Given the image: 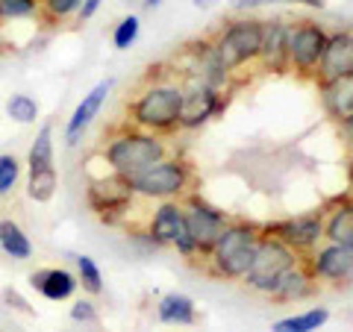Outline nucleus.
<instances>
[{"instance_id": "1", "label": "nucleus", "mask_w": 353, "mask_h": 332, "mask_svg": "<svg viewBox=\"0 0 353 332\" xmlns=\"http://www.w3.org/2000/svg\"><path fill=\"white\" fill-rule=\"evenodd\" d=\"M145 76V83L136 88V94L127 101L124 121L139 129L159 132V136H174L180 132V112H183V76L176 71H162Z\"/></svg>"}, {"instance_id": "2", "label": "nucleus", "mask_w": 353, "mask_h": 332, "mask_svg": "<svg viewBox=\"0 0 353 332\" xmlns=\"http://www.w3.org/2000/svg\"><path fill=\"white\" fill-rule=\"evenodd\" d=\"M171 141L168 136H159V132H148L139 129L132 124H118L112 132L106 136L103 147H101V159L109 171H115L121 176H136L150 165H157L159 159L171 156Z\"/></svg>"}, {"instance_id": "3", "label": "nucleus", "mask_w": 353, "mask_h": 332, "mask_svg": "<svg viewBox=\"0 0 353 332\" xmlns=\"http://www.w3.org/2000/svg\"><path fill=\"white\" fill-rule=\"evenodd\" d=\"M259 236H262L259 224H253L248 218H233L201 264L215 280L241 282V276L248 273L250 262H253V253H256Z\"/></svg>"}, {"instance_id": "4", "label": "nucleus", "mask_w": 353, "mask_h": 332, "mask_svg": "<svg viewBox=\"0 0 353 332\" xmlns=\"http://www.w3.org/2000/svg\"><path fill=\"white\" fill-rule=\"evenodd\" d=\"M194 165L185 156H165L157 165H150L141 174L130 176V188L139 200L159 203V200H183L194 191Z\"/></svg>"}, {"instance_id": "5", "label": "nucleus", "mask_w": 353, "mask_h": 332, "mask_svg": "<svg viewBox=\"0 0 353 332\" xmlns=\"http://www.w3.org/2000/svg\"><path fill=\"white\" fill-rule=\"evenodd\" d=\"M85 206L101 224L106 227H121L127 224V218L132 215L139 197L132 194L130 180L115 171H109L103 165L101 174H88L85 176Z\"/></svg>"}, {"instance_id": "6", "label": "nucleus", "mask_w": 353, "mask_h": 332, "mask_svg": "<svg viewBox=\"0 0 353 332\" xmlns=\"http://www.w3.org/2000/svg\"><path fill=\"white\" fill-rule=\"evenodd\" d=\"M262 27H265V21L250 18V15H239L233 21H227V24L209 39L218 62L233 76L239 71L256 65L259 48H262Z\"/></svg>"}, {"instance_id": "7", "label": "nucleus", "mask_w": 353, "mask_h": 332, "mask_svg": "<svg viewBox=\"0 0 353 332\" xmlns=\"http://www.w3.org/2000/svg\"><path fill=\"white\" fill-rule=\"evenodd\" d=\"M301 262H303V256H297V253L292 247H285L280 238L262 232L250 268H248L245 276H241V285L250 289L253 294L274 297V291H277L280 282L285 280V273H289L292 268H297Z\"/></svg>"}, {"instance_id": "8", "label": "nucleus", "mask_w": 353, "mask_h": 332, "mask_svg": "<svg viewBox=\"0 0 353 332\" xmlns=\"http://www.w3.org/2000/svg\"><path fill=\"white\" fill-rule=\"evenodd\" d=\"M27 197L32 203H50L59 191L57 171V141H53V124H41L36 138L27 150Z\"/></svg>"}, {"instance_id": "9", "label": "nucleus", "mask_w": 353, "mask_h": 332, "mask_svg": "<svg viewBox=\"0 0 353 332\" xmlns=\"http://www.w3.org/2000/svg\"><path fill=\"white\" fill-rule=\"evenodd\" d=\"M330 30L318 21H294L285 32V50H289V74L315 80L318 62L324 56Z\"/></svg>"}, {"instance_id": "10", "label": "nucleus", "mask_w": 353, "mask_h": 332, "mask_svg": "<svg viewBox=\"0 0 353 332\" xmlns=\"http://www.w3.org/2000/svg\"><path fill=\"white\" fill-rule=\"evenodd\" d=\"M183 215H185V229L197 247V262H203L209 256V250L215 247V241L221 238V232L230 224V212H224L212 200H206L203 194L189 191L183 197Z\"/></svg>"}, {"instance_id": "11", "label": "nucleus", "mask_w": 353, "mask_h": 332, "mask_svg": "<svg viewBox=\"0 0 353 332\" xmlns=\"http://www.w3.org/2000/svg\"><path fill=\"white\" fill-rule=\"evenodd\" d=\"M262 232L280 238L285 247H292L297 253V256H309V253L324 241V209L301 212V215H285L280 220L265 224Z\"/></svg>"}, {"instance_id": "12", "label": "nucleus", "mask_w": 353, "mask_h": 332, "mask_svg": "<svg viewBox=\"0 0 353 332\" xmlns=\"http://www.w3.org/2000/svg\"><path fill=\"white\" fill-rule=\"evenodd\" d=\"M185 94H183V112H180V129H201L209 121H215L224 115V109L230 103V97L224 88L206 85L201 80H183Z\"/></svg>"}, {"instance_id": "13", "label": "nucleus", "mask_w": 353, "mask_h": 332, "mask_svg": "<svg viewBox=\"0 0 353 332\" xmlns=\"http://www.w3.org/2000/svg\"><path fill=\"white\" fill-rule=\"evenodd\" d=\"M112 88H115V80H112V76H106V80H97L80 97V103L74 106V112L68 115V121H65V129H62L65 147H80V141L85 138V132L92 129L94 118L101 115V109L106 103V97L112 94Z\"/></svg>"}, {"instance_id": "14", "label": "nucleus", "mask_w": 353, "mask_h": 332, "mask_svg": "<svg viewBox=\"0 0 353 332\" xmlns=\"http://www.w3.org/2000/svg\"><path fill=\"white\" fill-rule=\"evenodd\" d=\"M303 264L315 276V282H327V285L353 282V250L339 247L333 241H321L309 256H303Z\"/></svg>"}, {"instance_id": "15", "label": "nucleus", "mask_w": 353, "mask_h": 332, "mask_svg": "<svg viewBox=\"0 0 353 332\" xmlns=\"http://www.w3.org/2000/svg\"><path fill=\"white\" fill-rule=\"evenodd\" d=\"M353 76V30H333L327 39L324 56L318 62L315 83L350 80Z\"/></svg>"}, {"instance_id": "16", "label": "nucleus", "mask_w": 353, "mask_h": 332, "mask_svg": "<svg viewBox=\"0 0 353 332\" xmlns=\"http://www.w3.org/2000/svg\"><path fill=\"white\" fill-rule=\"evenodd\" d=\"M285 32H289V21L271 18L262 27V48L256 68L265 74H289V50H285Z\"/></svg>"}, {"instance_id": "17", "label": "nucleus", "mask_w": 353, "mask_h": 332, "mask_svg": "<svg viewBox=\"0 0 353 332\" xmlns=\"http://www.w3.org/2000/svg\"><path fill=\"white\" fill-rule=\"evenodd\" d=\"M148 236L153 238L157 247H174L185 229V215H183V200H159L153 203V212L148 215Z\"/></svg>"}, {"instance_id": "18", "label": "nucleus", "mask_w": 353, "mask_h": 332, "mask_svg": "<svg viewBox=\"0 0 353 332\" xmlns=\"http://www.w3.org/2000/svg\"><path fill=\"white\" fill-rule=\"evenodd\" d=\"M30 285L50 303H68V300H74V294L80 291L77 273L68 271V268H39V271H32Z\"/></svg>"}, {"instance_id": "19", "label": "nucleus", "mask_w": 353, "mask_h": 332, "mask_svg": "<svg viewBox=\"0 0 353 332\" xmlns=\"http://www.w3.org/2000/svg\"><path fill=\"white\" fill-rule=\"evenodd\" d=\"M324 241L353 250V194L336 197L324 209Z\"/></svg>"}, {"instance_id": "20", "label": "nucleus", "mask_w": 353, "mask_h": 332, "mask_svg": "<svg viewBox=\"0 0 353 332\" xmlns=\"http://www.w3.org/2000/svg\"><path fill=\"white\" fill-rule=\"evenodd\" d=\"M318 97H321V109L330 121L347 118L353 112V76L350 80H333V83H315Z\"/></svg>"}, {"instance_id": "21", "label": "nucleus", "mask_w": 353, "mask_h": 332, "mask_svg": "<svg viewBox=\"0 0 353 332\" xmlns=\"http://www.w3.org/2000/svg\"><path fill=\"white\" fill-rule=\"evenodd\" d=\"M157 318L165 326H192L197 324V303L183 291H168L159 297Z\"/></svg>"}, {"instance_id": "22", "label": "nucleus", "mask_w": 353, "mask_h": 332, "mask_svg": "<svg viewBox=\"0 0 353 332\" xmlns=\"http://www.w3.org/2000/svg\"><path fill=\"white\" fill-rule=\"evenodd\" d=\"M315 291H318L315 276L309 273V268L301 262L297 268H292L289 273H285V280L280 282V289L274 291L271 300L274 303H301V300H309Z\"/></svg>"}, {"instance_id": "23", "label": "nucleus", "mask_w": 353, "mask_h": 332, "mask_svg": "<svg viewBox=\"0 0 353 332\" xmlns=\"http://www.w3.org/2000/svg\"><path fill=\"white\" fill-rule=\"evenodd\" d=\"M0 253L12 262H27L36 253L27 229L12 218H0Z\"/></svg>"}, {"instance_id": "24", "label": "nucleus", "mask_w": 353, "mask_h": 332, "mask_svg": "<svg viewBox=\"0 0 353 332\" xmlns=\"http://www.w3.org/2000/svg\"><path fill=\"white\" fill-rule=\"evenodd\" d=\"M330 320V309L327 306H312L306 312L297 315H285L280 320H274L271 332H318Z\"/></svg>"}, {"instance_id": "25", "label": "nucleus", "mask_w": 353, "mask_h": 332, "mask_svg": "<svg viewBox=\"0 0 353 332\" xmlns=\"http://www.w3.org/2000/svg\"><path fill=\"white\" fill-rule=\"evenodd\" d=\"M3 112H6V118L12 121V124H18V127H32V124L39 121V115H41V103H39L32 94H27V92H15V94L6 97Z\"/></svg>"}, {"instance_id": "26", "label": "nucleus", "mask_w": 353, "mask_h": 332, "mask_svg": "<svg viewBox=\"0 0 353 332\" xmlns=\"http://www.w3.org/2000/svg\"><path fill=\"white\" fill-rule=\"evenodd\" d=\"M41 18V0H0V30Z\"/></svg>"}, {"instance_id": "27", "label": "nucleus", "mask_w": 353, "mask_h": 332, "mask_svg": "<svg viewBox=\"0 0 353 332\" xmlns=\"http://www.w3.org/2000/svg\"><path fill=\"white\" fill-rule=\"evenodd\" d=\"M74 264H77L74 273H77V282H80V289L88 297L103 294V271H101V264H97L92 256H85V253L74 256Z\"/></svg>"}, {"instance_id": "28", "label": "nucleus", "mask_w": 353, "mask_h": 332, "mask_svg": "<svg viewBox=\"0 0 353 332\" xmlns=\"http://www.w3.org/2000/svg\"><path fill=\"white\" fill-rule=\"evenodd\" d=\"M21 176H24V162L15 153H0V200L15 194Z\"/></svg>"}, {"instance_id": "29", "label": "nucleus", "mask_w": 353, "mask_h": 332, "mask_svg": "<svg viewBox=\"0 0 353 332\" xmlns=\"http://www.w3.org/2000/svg\"><path fill=\"white\" fill-rule=\"evenodd\" d=\"M83 9V0H41V21L44 24H65L77 18Z\"/></svg>"}, {"instance_id": "30", "label": "nucleus", "mask_w": 353, "mask_h": 332, "mask_svg": "<svg viewBox=\"0 0 353 332\" xmlns=\"http://www.w3.org/2000/svg\"><path fill=\"white\" fill-rule=\"evenodd\" d=\"M139 36H141V18L130 12L112 27V48L115 50H130L132 44L139 41Z\"/></svg>"}, {"instance_id": "31", "label": "nucleus", "mask_w": 353, "mask_h": 332, "mask_svg": "<svg viewBox=\"0 0 353 332\" xmlns=\"http://www.w3.org/2000/svg\"><path fill=\"white\" fill-rule=\"evenodd\" d=\"M71 320L74 324H97V306L92 303V300H74V306H71Z\"/></svg>"}, {"instance_id": "32", "label": "nucleus", "mask_w": 353, "mask_h": 332, "mask_svg": "<svg viewBox=\"0 0 353 332\" xmlns=\"http://www.w3.org/2000/svg\"><path fill=\"white\" fill-rule=\"evenodd\" d=\"M3 303H6L9 309H15V312H21V315H36L32 303H30L18 289H3Z\"/></svg>"}, {"instance_id": "33", "label": "nucleus", "mask_w": 353, "mask_h": 332, "mask_svg": "<svg viewBox=\"0 0 353 332\" xmlns=\"http://www.w3.org/2000/svg\"><path fill=\"white\" fill-rule=\"evenodd\" d=\"M339 136H341V141H345V147L353 153V112L339 121Z\"/></svg>"}, {"instance_id": "34", "label": "nucleus", "mask_w": 353, "mask_h": 332, "mask_svg": "<svg viewBox=\"0 0 353 332\" xmlns=\"http://www.w3.org/2000/svg\"><path fill=\"white\" fill-rule=\"evenodd\" d=\"M265 3H271V0H230L233 12H239V15H248V12H253V9H259Z\"/></svg>"}, {"instance_id": "35", "label": "nucleus", "mask_w": 353, "mask_h": 332, "mask_svg": "<svg viewBox=\"0 0 353 332\" xmlns=\"http://www.w3.org/2000/svg\"><path fill=\"white\" fill-rule=\"evenodd\" d=\"M103 6V0H83V9H80V21H92L94 15H97V9Z\"/></svg>"}, {"instance_id": "36", "label": "nucleus", "mask_w": 353, "mask_h": 332, "mask_svg": "<svg viewBox=\"0 0 353 332\" xmlns=\"http://www.w3.org/2000/svg\"><path fill=\"white\" fill-rule=\"evenodd\" d=\"M289 3H297V6H309V9H324L327 0H289Z\"/></svg>"}, {"instance_id": "37", "label": "nucleus", "mask_w": 353, "mask_h": 332, "mask_svg": "<svg viewBox=\"0 0 353 332\" xmlns=\"http://www.w3.org/2000/svg\"><path fill=\"white\" fill-rule=\"evenodd\" d=\"M192 3H194L197 9H212V6H218V3H224V0H192Z\"/></svg>"}, {"instance_id": "38", "label": "nucleus", "mask_w": 353, "mask_h": 332, "mask_svg": "<svg viewBox=\"0 0 353 332\" xmlns=\"http://www.w3.org/2000/svg\"><path fill=\"white\" fill-rule=\"evenodd\" d=\"M165 3V0H141V9H145V12H153V9H159Z\"/></svg>"}, {"instance_id": "39", "label": "nucleus", "mask_w": 353, "mask_h": 332, "mask_svg": "<svg viewBox=\"0 0 353 332\" xmlns=\"http://www.w3.org/2000/svg\"><path fill=\"white\" fill-rule=\"evenodd\" d=\"M347 188H350V194H353V153H350V159H347Z\"/></svg>"}]
</instances>
